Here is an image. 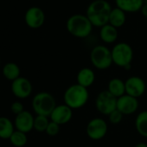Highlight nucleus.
Listing matches in <instances>:
<instances>
[{
    "instance_id": "obj_21",
    "label": "nucleus",
    "mask_w": 147,
    "mask_h": 147,
    "mask_svg": "<svg viewBox=\"0 0 147 147\" xmlns=\"http://www.w3.org/2000/svg\"><path fill=\"white\" fill-rule=\"evenodd\" d=\"M13 132V125L11 121L5 117H0V138H10Z\"/></svg>"
},
{
    "instance_id": "obj_19",
    "label": "nucleus",
    "mask_w": 147,
    "mask_h": 147,
    "mask_svg": "<svg viewBox=\"0 0 147 147\" xmlns=\"http://www.w3.org/2000/svg\"><path fill=\"white\" fill-rule=\"evenodd\" d=\"M125 21H126V15L125 11H123L118 7L113 8L112 10L109 17V23H108L109 24L119 29L125 24Z\"/></svg>"
},
{
    "instance_id": "obj_10",
    "label": "nucleus",
    "mask_w": 147,
    "mask_h": 147,
    "mask_svg": "<svg viewBox=\"0 0 147 147\" xmlns=\"http://www.w3.org/2000/svg\"><path fill=\"white\" fill-rule=\"evenodd\" d=\"M139 107L138 99L125 94L117 99V110H119L124 116L131 115L135 113Z\"/></svg>"
},
{
    "instance_id": "obj_6",
    "label": "nucleus",
    "mask_w": 147,
    "mask_h": 147,
    "mask_svg": "<svg viewBox=\"0 0 147 147\" xmlns=\"http://www.w3.org/2000/svg\"><path fill=\"white\" fill-rule=\"evenodd\" d=\"M90 61L96 69L106 70L113 64L112 51L105 45H97L91 50Z\"/></svg>"
},
{
    "instance_id": "obj_26",
    "label": "nucleus",
    "mask_w": 147,
    "mask_h": 147,
    "mask_svg": "<svg viewBox=\"0 0 147 147\" xmlns=\"http://www.w3.org/2000/svg\"><path fill=\"white\" fill-rule=\"evenodd\" d=\"M60 131V125L53 121H50L47 129H46V133L49 136H56Z\"/></svg>"
},
{
    "instance_id": "obj_2",
    "label": "nucleus",
    "mask_w": 147,
    "mask_h": 147,
    "mask_svg": "<svg viewBox=\"0 0 147 147\" xmlns=\"http://www.w3.org/2000/svg\"><path fill=\"white\" fill-rule=\"evenodd\" d=\"M89 99V92L88 88L79 85L73 84L69 86L64 92V104L72 110L81 109L86 106Z\"/></svg>"
},
{
    "instance_id": "obj_31",
    "label": "nucleus",
    "mask_w": 147,
    "mask_h": 147,
    "mask_svg": "<svg viewBox=\"0 0 147 147\" xmlns=\"http://www.w3.org/2000/svg\"><path fill=\"white\" fill-rule=\"evenodd\" d=\"M87 147H91V146H87Z\"/></svg>"
},
{
    "instance_id": "obj_11",
    "label": "nucleus",
    "mask_w": 147,
    "mask_h": 147,
    "mask_svg": "<svg viewBox=\"0 0 147 147\" xmlns=\"http://www.w3.org/2000/svg\"><path fill=\"white\" fill-rule=\"evenodd\" d=\"M73 117V110L65 104L56 105L53 112L51 113L49 118L51 121L62 125L67 124Z\"/></svg>"
},
{
    "instance_id": "obj_15",
    "label": "nucleus",
    "mask_w": 147,
    "mask_h": 147,
    "mask_svg": "<svg viewBox=\"0 0 147 147\" xmlns=\"http://www.w3.org/2000/svg\"><path fill=\"white\" fill-rule=\"evenodd\" d=\"M76 81L77 84L88 88L95 82V73L90 67H82L77 73Z\"/></svg>"
},
{
    "instance_id": "obj_24",
    "label": "nucleus",
    "mask_w": 147,
    "mask_h": 147,
    "mask_svg": "<svg viewBox=\"0 0 147 147\" xmlns=\"http://www.w3.org/2000/svg\"><path fill=\"white\" fill-rule=\"evenodd\" d=\"M49 117L42 116V115H36V117L34 119V129H36L37 131L42 132L46 131V129L49 124Z\"/></svg>"
},
{
    "instance_id": "obj_29",
    "label": "nucleus",
    "mask_w": 147,
    "mask_h": 147,
    "mask_svg": "<svg viewBox=\"0 0 147 147\" xmlns=\"http://www.w3.org/2000/svg\"><path fill=\"white\" fill-rule=\"evenodd\" d=\"M134 147H147V144L144 142H140V143H138Z\"/></svg>"
},
{
    "instance_id": "obj_27",
    "label": "nucleus",
    "mask_w": 147,
    "mask_h": 147,
    "mask_svg": "<svg viewBox=\"0 0 147 147\" xmlns=\"http://www.w3.org/2000/svg\"><path fill=\"white\" fill-rule=\"evenodd\" d=\"M11 111L15 113V114H19L21 113H23L24 110V106L22 103L18 102V101H16L14 102L12 105H11Z\"/></svg>"
},
{
    "instance_id": "obj_5",
    "label": "nucleus",
    "mask_w": 147,
    "mask_h": 147,
    "mask_svg": "<svg viewBox=\"0 0 147 147\" xmlns=\"http://www.w3.org/2000/svg\"><path fill=\"white\" fill-rule=\"evenodd\" d=\"M55 107L56 102L54 96L47 92L38 93L32 100V107L36 115L49 117Z\"/></svg>"
},
{
    "instance_id": "obj_13",
    "label": "nucleus",
    "mask_w": 147,
    "mask_h": 147,
    "mask_svg": "<svg viewBox=\"0 0 147 147\" xmlns=\"http://www.w3.org/2000/svg\"><path fill=\"white\" fill-rule=\"evenodd\" d=\"M45 20V15L42 10L38 7H32L29 9L25 15V21L29 27L32 29L40 28Z\"/></svg>"
},
{
    "instance_id": "obj_25",
    "label": "nucleus",
    "mask_w": 147,
    "mask_h": 147,
    "mask_svg": "<svg viewBox=\"0 0 147 147\" xmlns=\"http://www.w3.org/2000/svg\"><path fill=\"white\" fill-rule=\"evenodd\" d=\"M107 117H108V120L110 123H112L113 125H118L122 121L124 115L119 110L116 109L113 113H111Z\"/></svg>"
},
{
    "instance_id": "obj_4",
    "label": "nucleus",
    "mask_w": 147,
    "mask_h": 147,
    "mask_svg": "<svg viewBox=\"0 0 147 147\" xmlns=\"http://www.w3.org/2000/svg\"><path fill=\"white\" fill-rule=\"evenodd\" d=\"M111 51L114 65L125 70L131 68L133 60V49L130 44L124 42H118L113 47Z\"/></svg>"
},
{
    "instance_id": "obj_30",
    "label": "nucleus",
    "mask_w": 147,
    "mask_h": 147,
    "mask_svg": "<svg viewBox=\"0 0 147 147\" xmlns=\"http://www.w3.org/2000/svg\"><path fill=\"white\" fill-rule=\"evenodd\" d=\"M144 4L147 5V0H144Z\"/></svg>"
},
{
    "instance_id": "obj_8",
    "label": "nucleus",
    "mask_w": 147,
    "mask_h": 147,
    "mask_svg": "<svg viewBox=\"0 0 147 147\" xmlns=\"http://www.w3.org/2000/svg\"><path fill=\"white\" fill-rule=\"evenodd\" d=\"M108 125L107 121L102 118H94L90 119L86 127L88 137L94 141L102 139L107 133Z\"/></svg>"
},
{
    "instance_id": "obj_28",
    "label": "nucleus",
    "mask_w": 147,
    "mask_h": 147,
    "mask_svg": "<svg viewBox=\"0 0 147 147\" xmlns=\"http://www.w3.org/2000/svg\"><path fill=\"white\" fill-rule=\"evenodd\" d=\"M141 12H142V14H143L144 17L147 18V5L144 4L143 7L141 8Z\"/></svg>"
},
{
    "instance_id": "obj_18",
    "label": "nucleus",
    "mask_w": 147,
    "mask_h": 147,
    "mask_svg": "<svg viewBox=\"0 0 147 147\" xmlns=\"http://www.w3.org/2000/svg\"><path fill=\"white\" fill-rule=\"evenodd\" d=\"M113 96L119 99V97L125 94V82L119 78H113L109 81L107 89Z\"/></svg>"
},
{
    "instance_id": "obj_16",
    "label": "nucleus",
    "mask_w": 147,
    "mask_h": 147,
    "mask_svg": "<svg viewBox=\"0 0 147 147\" xmlns=\"http://www.w3.org/2000/svg\"><path fill=\"white\" fill-rule=\"evenodd\" d=\"M115 4L118 8L125 13H133L141 11L144 5V0H115Z\"/></svg>"
},
{
    "instance_id": "obj_3",
    "label": "nucleus",
    "mask_w": 147,
    "mask_h": 147,
    "mask_svg": "<svg viewBox=\"0 0 147 147\" xmlns=\"http://www.w3.org/2000/svg\"><path fill=\"white\" fill-rule=\"evenodd\" d=\"M67 32L77 38H86L93 30V24L86 15L75 14L68 18L66 24Z\"/></svg>"
},
{
    "instance_id": "obj_20",
    "label": "nucleus",
    "mask_w": 147,
    "mask_h": 147,
    "mask_svg": "<svg viewBox=\"0 0 147 147\" xmlns=\"http://www.w3.org/2000/svg\"><path fill=\"white\" fill-rule=\"evenodd\" d=\"M135 128L140 136L147 138V110L141 111L137 115L135 119Z\"/></svg>"
},
{
    "instance_id": "obj_23",
    "label": "nucleus",
    "mask_w": 147,
    "mask_h": 147,
    "mask_svg": "<svg viewBox=\"0 0 147 147\" xmlns=\"http://www.w3.org/2000/svg\"><path fill=\"white\" fill-rule=\"evenodd\" d=\"M10 140L11 144L15 145L16 147H23L27 143V136H26V133L23 131H16L11 136Z\"/></svg>"
},
{
    "instance_id": "obj_12",
    "label": "nucleus",
    "mask_w": 147,
    "mask_h": 147,
    "mask_svg": "<svg viewBox=\"0 0 147 147\" xmlns=\"http://www.w3.org/2000/svg\"><path fill=\"white\" fill-rule=\"evenodd\" d=\"M11 89L15 96L20 99H25L30 95L32 92V85L28 79L19 77L13 81Z\"/></svg>"
},
{
    "instance_id": "obj_14",
    "label": "nucleus",
    "mask_w": 147,
    "mask_h": 147,
    "mask_svg": "<svg viewBox=\"0 0 147 147\" xmlns=\"http://www.w3.org/2000/svg\"><path fill=\"white\" fill-rule=\"evenodd\" d=\"M34 119L35 118L30 112L24 111L23 113L17 115L15 119V125L18 131L27 133L34 128Z\"/></svg>"
},
{
    "instance_id": "obj_22",
    "label": "nucleus",
    "mask_w": 147,
    "mask_h": 147,
    "mask_svg": "<svg viewBox=\"0 0 147 147\" xmlns=\"http://www.w3.org/2000/svg\"><path fill=\"white\" fill-rule=\"evenodd\" d=\"M3 74L5 77H6L8 80L15 81L18 78H19L20 76V68L19 67L13 62L7 63L4 68H3Z\"/></svg>"
},
{
    "instance_id": "obj_1",
    "label": "nucleus",
    "mask_w": 147,
    "mask_h": 147,
    "mask_svg": "<svg viewBox=\"0 0 147 147\" xmlns=\"http://www.w3.org/2000/svg\"><path fill=\"white\" fill-rule=\"evenodd\" d=\"M112 10L111 5L107 0H94L89 4L86 16L93 26L101 28L109 23Z\"/></svg>"
},
{
    "instance_id": "obj_7",
    "label": "nucleus",
    "mask_w": 147,
    "mask_h": 147,
    "mask_svg": "<svg viewBox=\"0 0 147 147\" xmlns=\"http://www.w3.org/2000/svg\"><path fill=\"white\" fill-rule=\"evenodd\" d=\"M95 107L100 113L108 116L117 109V98L113 96L107 90L101 91L96 96Z\"/></svg>"
},
{
    "instance_id": "obj_9",
    "label": "nucleus",
    "mask_w": 147,
    "mask_h": 147,
    "mask_svg": "<svg viewBox=\"0 0 147 147\" xmlns=\"http://www.w3.org/2000/svg\"><path fill=\"white\" fill-rule=\"evenodd\" d=\"M125 94L137 99L144 95L146 91L145 82L141 77L137 76L128 77L125 82Z\"/></svg>"
},
{
    "instance_id": "obj_17",
    "label": "nucleus",
    "mask_w": 147,
    "mask_h": 147,
    "mask_svg": "<svg viewBox=\"0 0 147 147\" xmlns=\"http://www.w3.org/2000/svg\"><path fill=\"white\" fill-rule=\"evenodd\" d=\"M118 36H119L118 29L113 27V25L107 24L100 28V37L103 42L107 44L113 43L117 41Z\"/></svg>"
}]
</instances>
